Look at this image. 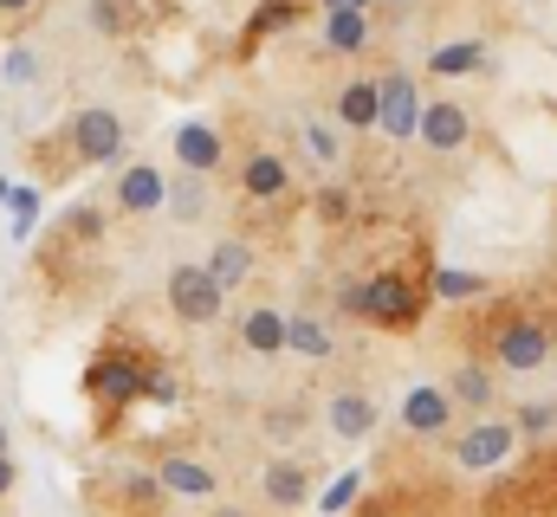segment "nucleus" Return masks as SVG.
Masks as SVG:
<instances>
[{"mask_svg":"<svg viewBox=\"0 0 557 517\" xmlns=\"http://www.w3.org/2000/svg\"><path fill=\"white\" fill-rule=\"evenodd\" d=\"M0 7H7V13H20V7H33V0H0Z\"/></svg>","mask_w":557,"mask_h":517,"instance_id":"34","label":"nucleus"},{"mask_svg":"<svg viewBox=\"0 0 557 517\" xmlns=\"http://www.w3.org/2000/svg\"><path fill=\"white\" fill-rule=\"evenodd\" d=\"M285 350H298V356H331V337H324L311 317H292V324H285Z\"/></svg>","mask_w":557,"mask_h":517,"instance_id":"22","label":"nucleus"},{"mask_svg":"<svg viewBox=\"0 0 557 517\" xmlns=\"http://www.w3.org/2000/svg\"><path fill=\"white\" fill-rule=\"evenodd\" d=\"M0 201H7V214H13V240H26L33 220H39V188H13V181L0 175Z\"/></svg>","mask_w":557,"mask_h":517,"instance_id":"18","label":"nucleus"},{"mask_svg":"<svg viewBox=\"0 0 557 517\" xmlns=\"http://www.w3.org/2000/svg\"><path fill=\"white\" fill-rule=\"evenodd\" d=\"M162 194H169V181H162L156 168H124V181H117L124 214H156V207H162Z\"/></svg>","mask_w":557,"mask_h":517,"instance_id":"9","label":"nucleus"},{"mask_svg":"<svg viewBox=\"0 0 557 517\" xmlns=\"http://www.w3.org/2000/svg\"><path fill=\"white\" fill-rule=\"evenodd\" d=\"M267 499H273V505H298V499H305V472H298L292 459H285V466H267Z\"/></svg>","mask_w":557,"mask_h":517,"instance_id":"23","label":"nucleus"},{"mask_svg":"<svg viewBox=\"0 0 557 517\" xmlns=\"http://www.w3.org/2000/svg\"><path fill=\"white\" fill-rule=\"evenodd\" d=\"M519 427H525V433H545V427H557V407L552 401H525V407H519Z\"/></svg>","mask_w":557,"mask_h":517,"instance_id":"27","label":"nucleus"},{"mask_svg":"<svg viewBox=\"0 0 557 517\" xmlns=\"http://www.w3.org/2000/svg\"><path fill=\"white\" fill-rule=\"evenodd\" d=\"M331 7H370V0H324V13H331Z\"/></svg>","mask_w":557,"mask_h":517,"instance_id":"33","label":"nucleus"},{"mask_svg":"<svg viewBox=\"0 0 557 517\" xmlns=\"http://www.w3.org/2000/svg\"><path fill=\"white\" fill-rule=\"evenodd\" d=\"M416 117H421V98H416V85H409L403 72H389V78L376 85V124L389 129L396 142H409V136H416Z\"/></svg>","mask_w":557,"mask_h":517,"instance_id":"3","label":"nucleus"},{"mask_svg":"<svg viewBox=\"0 0 557 517\" xmlns=\"http://www.w3.org/2000/svg\"><path fill=\"white\" fill-rule=\"evenodd\" d=\"M350 499H357V472H344V479H337V486L324 492V512H344Z\"/></svg>","mask_w":557,"mask_h":517,"instance_id":"30","label":"nucleus"},{"mask_svg":"<svg viewBox=\"0 0 557 517\" xmlns=\"http://www.w3.org/2000/svg\"><path fill=\"white\" fill-rule=\"evenodd\" d=\"M91 394L111 401V407H131V401L143 394V369L131 363V356H104V363L91 369Z\"/></svg>","mask_w":557,"mask_h":517,"instance_id":"7","label":"nucleus"},{"mask_svg":"<svg viewBox=\"0 0 557 517\" xmlns=\"http://www.w3.org/2000/svg\"><path fill=\"white\" fill-rule=\"evenodd\" d=\"M454 401H467V407H486V401H493L486 369H460V376H454Z\"/></svg>","mask_w":557,"mask_h":517,"instance_id":"25","label":"nucleus"},{"mask_svg":"<svg viewBox=\"0 0 557 517\" xmlns=\"http://www.w3.org/2000/svg\"><path fill=\"white\" fill-rule=\"evenodd\" d=\"M337 117L357 124V129H370L376 124V85H344V91H337Z\"/></svg>","mask_w":557,"mask_h":517,"instance_id":"19","label":"nucleus"},{"mask_svg":"<svg viewBox=\"0 0 557 517\" xmlns=\"http://www.w3.org/2000/svg\"><path fill=\"white\" fill-rule=\"evenodd\" d=\"M7 78H13V85L33 78V52H7Z\"/></svg>","mask_w":557,"mask_h":517,"instance_id":"31","label":"nucleus"},{"mask_svg":"<svg viewBox=\"0 0 557 517\" xmlns=\"http://www.w3.org/2000/svg\"><path fill=\"white\" fill-rule=\"evenodd\" d=\"M447 414H454V394H447V388H416V394L403 401V420H409L416 433H441Z\"/></svg>","mask_w":557,"mask_h":517,"instance_id":"10","label":"nucleus"},{"mask_svg":"<svg viewBox=\"0 0 557 517\" xmlns=\"http://www.w3.org/2000/svg\"><path fill=\"white\" fill-rule=\"evenodd\" d=\"M162 486H169L175 499H208V492H214V472H201L195 459H169V466H162Z\"/></svg>","mask_w":557,"mask_h":517,"instance_id":"15","label":"nucleus"},{"mask_svg":"<svg viewBox=\"0 0 557 517\" xmlns=\"http://www.w3.org/2000/svg\"><path fill=\"white\" fill-rule=\"evenodd\" d=\"M318 214H324V220H344V214H350V194H344V188H324V194H318Z\"/></svg>","mask_w":557,"mask_h":517,"instance_id":"29","label":"nucleus"},{"mask_svg":"<svg viewBox=\"0 0 557 517\" xmlns=\"http://www.w3.org/2000/svg\"><path fill=\"white\" fill-rule=\"evenodd\" d=\"M376 427V407L363 401V394H337L331 401V433H344V440H363Z\"/></svg>","mask_w":557,"mask_h":517,"instance_id":"14","label":"nucleus"},{"mask_svg":"<svg viewBox=\"0 0 557 517\" xmlns=\"http://www.w3.org/2000/svg\"><path fill=\"white\" fill-rule=\"evenodd\" d=\"M240 343H247L253 356H278V350H285V317H278V311H267V304H260V311H247Z\"/></svg>","mask_w":557,"mask_h":517,"instance_id":"12","label":"nucleus"},{"mask_svg":"<svg viewBox=\"0 0 557 517\" xmlns=\"http://www.w3.org/2000/svg\"><path fill=\"white\" fill-rule=\"evenodd\" d=\"M7 486H13V459L0 453V492H7Z\"/></svg>","mask_w":557,"mask_h":517,"instance_id":"32","label":"nucleus"},{"mask_svg":"<svg viewBox=\"0 0 557 517\" xmlns=\"http://www.w3.org/2000/svg\"><path fill=\"white\" fill-rule=\"evenodd\" d=\"M344 311L376 317V324H409V317H416V291H409L396 272H383V278H370V285H350V291H344Z\"/></svg>","mask_w":557,"mask_h":517,"instance_id":"2","label":"nucleus"},{"mask_svg":"<svg viewBox=\"0 0 557 517\" xmlns=\"http://www.w3.org/2000/svg\"><path fill=\"white\" fill-rule=\"evenodd\" d=\"M175 162H182V168H195V175H208V168L221 162V136H214V129H201V124L175 129Z\"/></svg>","mask_w":557,"mask_h":517,"instance_id":"11","label":"nucleus"},{"mask_svg":"<svg viewBox=\"0 0 557 517\" xmlns=\"http://www.w3.org/2000/svg\"><path fill=\"white\" fill-rule=\"evenodd\" d=\"M247 265H253V258H247V247H240V240H221V247L208 253V278H214L221 291H234V285L247 278Z\"/></svg>","mask_w":557,"mask_h":517,"instance_id":"16","label":"nucleus"},{"mask_svg":"<svg viewBox=\"0 0 557 517\" xmlns=\"http://www.w3.org/2000/svg\"><path fill=\"white\" fill-rule=\"evenodd\" d=\"M162 201L175 207V220H201V207H208V188H201V181H195V168H188V175L175 181V194H162Z\"/></svg>","mask_w":557,"mask_h":517,"instance_id":"21","label":"nucleus"},{"mask_svg":"<svg viewBox=\"0 0 557 517\" xmlns=\"http://www.w3.org/2000/svg\"><path fill=\"white\" fill-rule=\"evenodd\" d=\"M240 181H247L253 201H273V194H285V162H278V155H253Z\"/></svg>","mask_w":557,"mask_h":517,"instance_id":"17","label":"nucleus"},{"mask_svg":"<svg viewBox=\"0 0 557 517\" xmlns=\"http://www.w3.org/2000/svg\"><path fill=\"white\" fill-rule=\"evenodd\" d=\"M72 149H78L85 162H117V155H124V124H117L111 111H78V117H72Z\"/></svg>","mask_w":557,"mask_h":517,"instance_id":"4","label":"nucleus"},{"mask_svg":"<svg viewBox=\"0 0 557 517\" xmlns=\"http://www.w3.org/2000/svg\"><path fill=\"white\" fill-rule=\"evenodd\" d=\"M493 356H499L506 369H539V363L552 356V337H545V324H506L499 343H493Z\"/></svg>","mask_w":557,"mask_h":517,"instance_id":"5","label":"nucleus"},{"mask_svg":"<svg viewBox=\"0 0 557 517\" xmlns=\"http://www.w3.org/2000/svg\"><path fill=\"white\" fill-rule=\"evenodd\" d=\"M416 136L428 149H460V142H467V111H460V104H421Z\"/></svg>","mask_w":557,"mask_h":517,"instance_id":"8","label":"nucleus"},{"mask_svg":"<svg viewBox=\"0 0 557 517\" xmlns=\"http://www.w3.org/2000/svg\"><path fill=\"white\" fill-rule=\"evenodd\" d=\"M305 142H311V155H318V162H331V155H337V136H331L324 124H305Z\"/></svg>","mask_w":557,"mask_h":517,"instance_id":"28","label":"nucleus"},{"mask_svg":"<svg viewBox=\"0 0 557 517\" xmlns=\"http://www.w3.org/2000/svg\"><path fill=\"white\" fill-rule=\"evenodd\" d=\"M363 33H370V26H363V7H331V13H324V46H331V52H357Z\"/></svg>","mask_w":557,"mask_h":517,"instance_id":"13","label":"nucleus"},{"mask_svg":"<svg viewBox=\"0 0 557 517\" xmlns=\"http://www.w3.org/2000/svg\"><path fill=\"white\" fill-rule=\"evenodd\" d=\"M143 394H149V401H162V407H175V394H182V382H175L169 369H149V376H143Z\"/></svg>","mask_w":557,"mask_h":517,"instance_id":"26","label":"nucleus"},{"mask_svg":"<svg viewBox=\"0 0 557 517\" xmlns=\"http://www.w3.org/2000/svg\"><path fill=\"white\" fill-rule=\"evenodd\" d=\"M506 453H512V427H506V420H480V427L460 440V453H454V459H460V466H473V472H493Z\"/></svg>","mask_w":557,"mask_h":517,"instance_id":"6","label":"nucleus"},{"mask_svg":"<svg viewBox=\"0 0 557 517\" xmlns=\"http://www.w3.org/2000/svg\"><path fill=\"white\" fill-rule=\"evenodd\" d=\"M486 291V278H473V272H434V298H480Z\"/></svg>","mask_w":557,"mask_h":517,"instance_id":"24","label":"nucleus"},{"mask_svg":"<svg viewBox=\"0 0 557 517\" xmlns=\"http://www.w3.org/2000/svg\"><path fill=\"white\" fill-rule=\"evenodd\" d=\"M169 304H175L182 324H214L221 304H227V291L208 278V265H175L169 272Z\"/></svg>","mask_w":557,"mask_h":517,"instance_id":"1","label":"nucleus"},{"mask_svg":"<svg viewBox=\"0 0 557 517\" xmlns=\"http://www.w3.org/2000/svg\"><path fill=\"white\" fill-rule=\"evenodd\" d=\"M480 59H486V46H480V39H454V46H441V52H434V72H441V78H460V72H473Z\"/></svg>","mask_w":557,"mask_h":517,"instance_id":"20","label":"nucleus"},{"mask_svg":"<svg viewBox=\"0 0 557 517\" xmlns=\"http://www.w3.org/2000/svg\"><path fill=\"white\" fill-rule=\"evenodd\" d=\"M0 453H7V427H0Z\"/></svg>","mask_w":557,"mask_h":517,"instance_id":"35","label":"nucleus"}]
</instances>
